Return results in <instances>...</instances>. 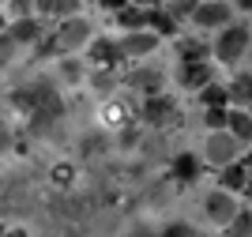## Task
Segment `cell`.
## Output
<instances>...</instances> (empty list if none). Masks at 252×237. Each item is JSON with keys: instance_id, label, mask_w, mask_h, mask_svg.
Listing matches in <instances>:
<instances>
[{"instance_id": "cell-7", "label": "cell", "mask_w": 252, "mask_h": 237, "mask_svg": "<svg viewBox=\"0 0 252 237\" xmlns=\"http://www.w3.org/2000/svg\"><path fill=\"white\" fill-rule=\"evenodd\" d=\"M158 41H162V34L151 31V27L125 31V38H121V53H125V57H147V53L158 49Z\"/></svg>"}, {"instance_id": "cell-11", "label": "cell", "mask_w": 252, "mask_h": 237, "mask_svg": "<svg viewBox=\"0 0 252 237\" xmlns=\"http://www.w3.org/2000/svg\"><path fill=\"white\" fill-rule=\"evenodd\" d=\"M192 23L203 27V31H207V27H226V23H230V8H226L222 0H203L200 8H196V15H192Z\"/></svg>"}, {"instance_id": "cell-17", "label": "cell", "mask_w": 252, "mask_h": 237, "mask_svg": "<svg viewBox=\"0 0 252 237\" xmlns=\"http://www.w3.org/2000/svg\"><path fill=\"white\" fill-rule=\"evenodd\" d=\"M233 135H237V143H252V117L245 109H233L230 113V124H226Z\"/></svg>"}, {"instance_id": "cell-3", "label": "cell", "mask_w": 252, "mask_h": 237, "mask_svg": "<svg viewBox=\"0 0 252 237\" xmlns=\"http://www.w3.org/2000/svg\"><path fill=\"white\" fill-rule=\"evenodd\" d=\"M245 49H249V27H226L215 41V57L222 64H237L245 57Z\"/></svg>"}, {"instance_id": "cell-10", "label": "cell", "mask_w": 252, "mask_h": 237, "mask_svg": "<svg viewBox=\"0 0 252 237\" xmlns=\"http://www.w3.org/2000/svg\"><path fill=\"white\" fill-rule=\"evenodd\" d=\"M215 79V68L207 61H181V72H177V83L185 91H200Z\"/></svg>"}, {"instance_id": "cell-30", "label": "cell", "mask_w": 252, "mask_h": 237, "mask_svg": "<svg viewBox=\"0 0 252 237\" xmlns=\"http://www.w3.org/2000/svg\"><path fill=\"white\" fill-rule=\"evenodd\" d=\"M34 8L42 11V15H53V8H57V0H38V4H34Z\"/></svg>"}, {"instance_id": "cell-24", "label": "cell", "mask_w": 252, "mask_h": 237, "mask_svg": "<svg viewBox=\"0 0 252 237\" xmlns=\"http://www.w3.org/2000/svg\"><path fill=\"white\" fill-rule=\"evenodd\" d=\"M226 230H230L226 237H252V215H249V211H237V215H233V222H230Z\"/></svg>"}, {"instance_id": "cell-32", "label": "cell", "mask_w": 252, "mask_h": 237, "mask_svg": "<svg viewBox=\"0 0 252 237\" xmlns=\"http://www.w3.org/2000/svg\"><path fill=\"white\" fill-rule=\"evenodd\" d=\"M4 237H31V234H27V230H23V226H11L8 234H4Z\"/></svg>"}, {"instance_id": "cell-26", "label": "cell", "mask_w": 252, "mask_h": 237, "mask_svg": "<svg viewBox=\"0 0 252 237\" xmlns=\"http://www.w3.org/2000/svg\"><path fill=\"white\" fill-rule=\"evenodd\" d=\"M158 237H192V226H189V222H169Z\"/></svg>"}, {"instance_id": "cell-2", "label": "cell", "mask_w": 252, "mask_h": 237, "mask_svg": "<svg viewBox=\"0 0 252 237\" xmlns=\"http://www.w3.org/2000/svg\"><path fill=\"white\" fill-rule=\"evenodd\" d=\"M121 61H128L125 53H121V41L91 38V45H87V68H91V72H109V75H117V72H121Z\"/></svg>"}, {"instance_id": "cell-4", "label": "cell", "mask_w": 252, "mask_h": 237, "mask_svg": "<svg viewBox=\"0 0 252 237\" xmlns=\"http://www.w3.org/2000/svg\"><path fill=\"white\" fill-rule=\"evenodd\" d=\"M53 38H57V53H72V49H79V45H87V41H91V23L68 15V19L53 31Z\"/></svg>"}, {"instance_id": "cell-22", "label": "cell", "mask_w": 252, "mask_h": 237, "mask_svg": "<svg viewBox=\"0 0 252 237\" xmlns=\"http://www.w3.org/2000/svg\"><path fill=\"white\" fill-rule=\"evenodd\" d=\"M203 124H207L211 132H222V128L230 124V113H226V105H207V109H203Z\"/></svg>"}, {"instance_id": "cell-21", "label": "cell", "mask_w": 252, "mask_h": 237, "mask_svg": "<svg viewBox=\"0 0 252 237\" xmlns=\"http://www.w3.org/2000/svg\"><path fill=\"white\" fill-rule=\"evenodd\" d=\"M147 27H151V31H158L162 38H166V34L177 31V19H173L166 8H151V23H147Z\"/></svg>"}, {"instance_id": "cell-31", "label": "cell", "mask_w": 252, "mask_h": 237, "mask_svg": "<svg viewBox=\"0 0 252 237\" xmlns=\"http://www.w3.org/2000/svg\"><path fill=\"white\" fill-rule=\"evenodd\" d=\"M136 4H143V8H162V4H169V0H136Z\"/></svg>"}, {"instance_id": "cell-9", "label": "cell", "mask_w": 252, "mask_h": 237, "mask_svg": "<svg viewBox=\"0 0 252 237\" xmlns=\"http://www.w3.org/2000/svg\"><path fill=\"white\" fill-rule=\"evenodd\" d=\"M139 113V105L125 102V98H109V102L102 105V124L109 128V132H121V128H128L132 124V117Z\"/></svg>"}, {"instance_id": "cell-14", "label": "cell", "mask_w": 252, "mask_h": 237, "mask_svg": "<svg viewBox=\"0 0 252 237\" xmlns=\"http://www.w3.org/2000/svg\"><path fill=\"white\" fill-rule=\"evenodd\" d=\"M245 185H249V166L245 162H226L222 166V188H237V192H245Z\"/></svg>"}, {"instance_id": "cell-12", "label": "cell", "mask_w": 252, "mask_h": 237, "mask_svg": "<svg viewBox=\"0 0 252 237\" xmlns=\"http://www.w3.org/2000/svg\"><path fill=\"white\" fill-rule=\"evenodd\" d=\"M8 38L15 41V45H34V41H42V23L31 19V15H19V19L11 23Z\"/></svg>"}, {"instance_id": "cell-15", "label": "cell", "mask_w": 252, "mask_h": 237, "mask_svg": "<svg viewBox=\"0 0 252 237\" xmlns=\"http://www.w3.org/2000/svg\"><path fill=\"white\" fill-rule=\"evenodd\" d=\"M211 49H215V45H207V41H200V38H177V57L181 61H207Z\"/></svg>"}, {"instance_id": "cell-25", "label": "cell", "mask_w": 252, "mask_h": 237, "mask_svg": "<svg viewBox=\"0 0 252 237\" xmlns=\"http://www.w3.org/2000/svg\"><path fill=\"white\" fill-rule=\"evenodd\" d=\"M83 68H87V64H79V61H64L61 64V79L64 83H79V79H83Z\"/></svg>"}, {"instance_id": "cell-28", "label": "cell", "mask_w": 252, "mask_h": 237, "mask_svg": "<svg viewBox=\"0 0 252 237\" xmlns=\"http://www.w3.org/2000/svg\"><path fill=\"white\" fill-rule=\"evenodd\" d=\"M79 4H83V0H57V8H53V15H64V19H68L72 11H79Z\"/></svg>"}, {"instance_id": "cell-19", "label": "cell", "mask_w": 252, "mask_h": 237, "mask_svg": "<svg viewBox=\"0 0 252 237\" xmlns=\"http://www.w3.org/2000/svg\"><path fill=\"white\" fill-rule=\"evenodd\" d=\"M173 173H177L181 181H196V177H200V158L189 155V151H185V155H177V162H173Z\"/></svg>"}, {"instance_id": "cell-27", "label": "cell", "mask_w": 252, "mask_h": 237, "mask_svg": "<svg viewBox=\"0 0 252 237\" xmlns=\"http://www.w3.org/2000/svg\"><path fill=\"white\" fill-rule=\"evenodd\" d=\"M34 4H38V0H8V8H11V15H15V19H19V15H31Z\"/></svg>"}, {"instance_id": "cell-23", "label": "cell", "mask_w": 252, "mask_h": 237, "mask_svg": "<svg viewBox=\"0 0 252 237\" xmlns=\"http://www.w3.org/2000/svg\"><path fill=\"white\" fill-rule=\"evenodd\" d=\"M200 4H203V0H169V4H166V11L173 15V19H192Z\"/></svg>"}, {"instance_id": "cell-29", "label": "cell", "mask_w": 252, "mask_h": 237, "mask_svg": "<svg viewBox=\"0 0 252 237\" xmlns=\"http://www.w3.org/2000/svg\"><path fill=\"white\" fill-rule=\"evenodd\" d=\"M125 4H132V0H102V8H105V11H121Z\"/></svg>"}, {"instance_id": "cell-1", "label": "cell", "mask_w": 252, "mask_h": 237, "mask_svg": "<svg viewBox=\"0 0 252 237\" xmlns=\"http://www.w3.org/2000/svg\"><path fill=\"white\" fill-rule=\"evenodd\" d=\"M139 121L151 124V128H177L181 109H177L173 98H166V94H151V98L139 102Z\"/></svg>"}, {"instance_id": "cell-16", "label": "cell", "mask_w": 252, "mask_h": 237, "mask_svg": "<svg viewBox=\"0 0 252 237\" xmlns=\"http://www.w3.org/2000/svg\"><path fill=\"white\" fill-rule=\"evenodd\" d=\"M75 177H79L75 162H57V166L49 169V181H53V188H57V192H68V188L75 185Z\"/></svg>"}, {"instance_id": "cell-37", "label": "cell", "mask_w": 252, "mask_h": 237, "mask_svg": "<svg viewBox=\"0 0 252 237\" xmlns=\"http://www.w3.org/2000/svg\"><path fill=\"white\" fill-rule=\"evenodd\" d=\"M0 192H4V177H0Z\"/></svg>"}, {"instance_id": "cell-20", "label": "cell", "mask_w": 252, "mask_h": 237, "mask_svg": "<svg viewBox=\"0 0 252 237\" xmlns=\"http://www.w3.org/2000/svg\"><path fill=\"white\" fill-rule=\"evenodd\" d=\"M230 98H233V102H252V72H237V75H233Z\"/></svg>"}, {"instance_id": "cell-8", "label": "cell", "mask_w": 252, "mask_h": 237, "mask_svg": "<svg viewBox=\"0 0 252 237\" xmlns=\"http://www.w3.org/2000/svg\"><path fill=\"white\" fill-rule=\"evenodd\" d=\"M203 158H207L211 166H226V162H233V158H237V135H233V132H215V135H207Z\"/></svg>"}, {"instance_id": "cell-34", "label": "cell", "mask_w": 252, "mask_h": 237, "mask_svg": "<svg viewBox=\"0 0 252 237\" xmlns=\"http://www.w3.org/2000/svg\"><path fill=\"white\" fill-rule=\"evenodd\" d=\"M237 8H245V11H252V0H237Z\"/></svg>"}, {"instance_id": "cell-38", "label": "cell", "mask_w": 252, "mask_h": 237, "mask_svg": "<svg viewBox=\"0 0 252 237\" xmlns=\"http://www.w3.org/2000/svg\"><path fill=\"white\" fill-rule=\"evenodd\" d=\"M0 4H8V0H0Z\"/></svg>"}, {"instance_id": "cell-13", "label": "cell", "mask_w": 252, "mask_h": 237, "mask_svg": "<svg viewBox=\"0 0 252 237\" xmlns=\"http://www.w3.org/2000/svg\"><path fill=\"white\" fill-rule=\"evenodd\" d=\"M113 19H117L121 31H139V27L151 23V8H143V4H125L121 11H113Z\"/></svg>"}, {"instance_id": "cell-35", "label": "cell", "mask_w": 252, "mask_h": 237, "mask_svg": "<svg viewBox=\"0 0 252 237\" xmlns=\"http://www.w3.org/2000/svg\"><path fill=\"white\" fill-rule=\"evenodd\" d=\"M245 196H249V203H252V177H249V185H245Z\"/></svg>"}, {"instance_id": "cell-36", "label": "cell", "mask_w": 252, "mask_h": 237, "mask_svg": "<svg viewBox=\"0 0 252 237\" xmlns=\"http://www.w3.org/2000/svg\"><path fill=\"white\" fill-rule=\"evenodd\" d=\"M245 166H249V169H252V151H249V155H245Z\"/></svg>"}, {"instance_id": "cell-33", "label": "cell", "mask_w": 252, "mask_h": 237, "mask_svg": "<svg viewBox=\"0 0 252 237\" xmlns=\"http://www.w3.org/2000/svg\"><path fill=\"white\" fill-rule=\"evenodd\" d=\"M132 237H158V234H155V230H136Z\"/></svg>"}, {"instance_id": "cell-6", "label": "cell", "mask_w": 252, "mask_h": 237, "mask_svg": "<svg viewBox=\"0 0 252 237\" xmlns=\"http://www.w3.org/2000/svg\"><path fill=\"white\" fill-rule=\"evenodd\" d=\"M203 215H207V222H215V226H230L233 215H237V200L230 196V188H226V192H207Z\"/></svg>"}, {"instance_id": "cell-18", "label": "cell", "mask_w": 252, "mask_h": 237, "mask_svg": "<svg viewBox=\"0 0 252 237\" xmlns=\"http://www.w3.org/2000/svg\"><path fill=\"white\" fill-rule=\"evenodd\" d=\"M200 102H203V109L207 105H226L230 102V87H219V83L211 79L207 87H200Z\"/></svg>"}, {"instance_id": "cell-5", "label": "cell", "mask_w": 252, "mask_h": 237, "mask_svg": "<svg viewBox=\"0 0 252 237\" xmlns=\"http://www.w3.org/2000/svg\"><path fill=\"white\" fill-rule=\"evenodd\" d=\"M125 87L136 91V94H143V98H151V94H162L166 75L158 72V68H128L125 72Z\"/></svg>"}]
</instances>
